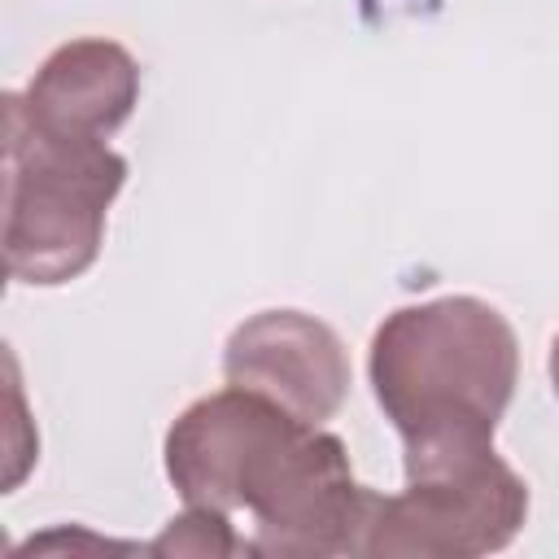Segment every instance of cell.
Here are the masks:
<instances>
[{"mask_svg":"<svg viewBox=\"0 0 559 559\" xmlns=\"http://www.w3.org/2000/svg\"><path fill=\"white\" fill-rule=\"evenodd\" d=\"M528 520V485L493 445L406 467V489L384 498L367 524L362 555L476 559L507 550Z\"/></svg>","mask_w":559,"mask_h":559,"instance_id":"277c9868","label":"cell"},{"mask_svg":"<svg viewBox=\"0 0 559 559\" xmlns=\"http://www.w3.org/2000/svg\"><path fill=\"white\" fill-rule=\"evenodd\" d=\"M17 100L44 131L109 140L140 100V66L122 44L83 35L48 52Z\"/></svg>","mask_w":559,"mask_h":559,"instance_id":"8992f818","label":"cell"},{"mask_svg":"<svg viewBox=\"0 0 559 559\" xmlns=\"http://www.w3.org/2000/svg\"><path fill=\"white\" fill-rule=\"evenodd\" d=\"M166 476L188 507L245 511L249 555H362L380 493L354 480L345 441L288 406L227 384L166 432Z\"/></svg>","mask_w":559,"mask_h":559,"instance_id":"6da1fadb","label":"cell"},{"mask_svg":"<svg viewBox=\"0 0 559 559\" xmlns=\"http://www.w3.org/2000/svg\"><path fill=\"white\" fill-rule=\"evenodd\" d=\"M371 393L406 467L489 450L520 380V341L480 297H432L384 314L367 354Z\"/></svg>","mask_w":559,"mask_h":559,"instance_id":"7a4b0ae2","label":"cell"},{"mask_svg":"<svg viewBox=\"0 0 559 559\" xmlns=\"http://www.w3.org/2000/svg\"><path fill=\"white\" fill-rule=\"evenodd\" d=\"M127 183V162L105 140H74L26 118L4 96V266L17 284L79 280L105 240V218Z\"/></svg>","mask_w":559,"mask_h":559,"instance_id":"3957f363","label":"cell"},{"mask_svg":"<svg viewBox=\"0 0 559 559\" xmlns=\"http://www.w3.org/2000/svg\"><path fill=\"white\" fill-rule=\"evenodd\" d=\"M550 384H555V397H559V336L550 341Z\"/></svg>","mask_w":559,"mask_h":559,"instance_id":"ba28073f","label":"cell"},{"mask_svg":"<svg viewBox=\"0 0 559 559\" xmlns=\"http://www.w3.org/2000/svg\"><path fill=\"white\" fill-rule=\"evenodd\" d=\"M227 384L253 389L293 415L323 424L349 393V358L341 336L301 310H262L245 319L223 349Z\"/></svg>","mask_w":559,"mask_h":559,"instance_id":"5b68a950","label":"cell"},{"mask_svg":"<svg viewBox=\"0 0 559 559\" xmlns=\"http://www.w3.org/2000/svg\"><path fill=\"white\" fill-rule=\"evenodd\" d=\"M153 555H249V542L231 533V520L210 507H188L179 520L166 524V533L148 546Z\"/></svg>","mask_w":559,"mask_h":559,"instance_id":"52a82bcc","label":"cell"}]
</instances>
